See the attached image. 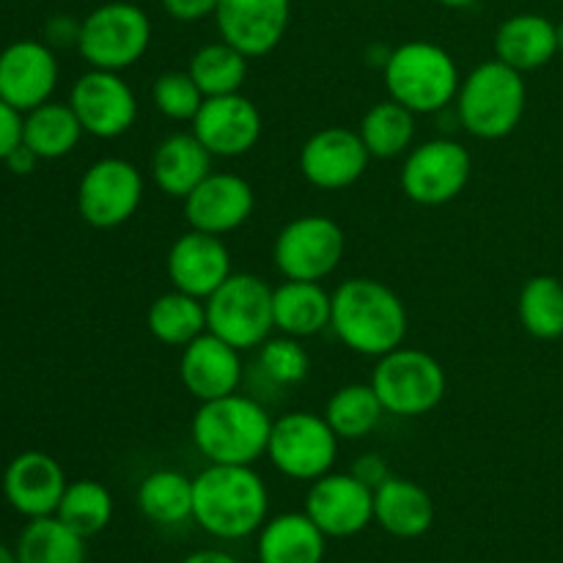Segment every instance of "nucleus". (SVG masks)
Returning a JSON list of instances; mask_svg holds the SVG:
<instances>
[{
    "label": "nucleus",
    "mask_w": 563,
    "mask_h": 563,
    "mask_svg": "<svg viewBox=\"0 0 563 563\" xmlns=\"http://www.w3.org/2000/svg\"><path fill=\"white\" fill-rule=\"evenodd\" d=\"M152 44V20L130 0L97 5L80 25L77 49L91 69L124 71L146 55Z\"/></svg>",
    "instance_id": "7"
},
{
    "label": "nucleus",
    "mask_w": 563,
    "mask_h": 563,
    "mask_svg": "<svg viewBox=\"0 0 563 563\" xmlns=\"http://www.w3.org/2000/svg\"><path fill=\"white\" fill-rule=\"evenodd\" d=\"M20 563H86V539L55 515L36 517L16 539Z\"/></svg>",
    "instance_id": "32"
},
{
    "label": "nucleus",
    "mask_w": 563,
    "mask_h": 563,
    "mask_svg": "<svg viewBox=\"0 0 563 563\" xmlns=\"http://www.w3.org/2000/svg\"><path fill=\"white\" fill-rule=\"evenodd\" d=\"M22 143V113L0 99V163Z\"/></svg>",
    "instance_id": "39"
},
{
    "label": "nucleus",
    "mask_w": 563,
    "mask_h": 563,
    "mask_svg": "<svg viewBox=\"0 0 563 563\" xmlns=\"http://www.w3.org/2000/svg\"><path fill=\"white\" fill-rule=\"evenodd\" d=\"M247 60L251 58L242 55L234 44L220 38L198 47L187 64V71L203 97H225L242 91L247 80Z\"/></svg>",
    "instance_id": "34"
},
{
    "label": "nucleus",
    "mask_w": 563,
    "mask_h": 563,
    "mask_svg": "<svg viewBox=\"0 0 563 563\" xmlns=\"http://www.w3.org/2000/svg\"><path fill=\"white\" fill-rule=\"evenodd\" d=\"M341 438L328 418L295 410L275 418L267 443V460L291 482H317L333 471Z\"/></svg>",
    "instance_id": "9"
},
{
    "label": "nucleus",
    "mask_w": 563,
    "mask_h": 563,
    "mask_svg": "<svg viewBox=\"0 0 563 563\" xmlns=\"http://www.w3.org/2000/svg\"><path fill=\"white\" fill-rule=\"evenodd\" d=\"M407 308L388 284L350 278L335 286L330 328L344 346L363 357H383L405 344Z\"/></svg>",
    "instance_id": "2"
},
{
    "label": "nucleus",
    "mask_w": 563,
    "mask_h": 563,
    "mask_svg": "<svg viewBox=\"0 0 563 563\" xmlns=\"http://www.w3.org/2000/svg\"><path fill=\"white\" fill-rule=\"evenodd\" d=\"M165 14L174 16L179 22H198L214 16L220 0H159Z\"/></svg>",
    "instance_id": "40"
},
{
    "label": "nucleus",
    "mask_w": 563,
    "mask_h": 563,
    "mask_svg": "<svg viewBox=\"0 0 563 563\" xmlns=\"http://www.w3.org/2000/svg\"><path fill=\"white\" fill-rule=\"evenodd\" d=\"M69 104L86 135L102 141L126 135L137 121V97L121 71L88 69L71 86Z\"/></svg>",
    "instance_id": "13"
},
{
    "label": "nucleus",
    "mask_w": 563,
    "mask_h": 563,
    "mask_svg": "<svg viewBox=\"0 0 563 563\" xmlns=\"http://www.w3.org/2000/svg\"><path fill=\"white\" fill-rule=\"evenodd\" d=\"M55 517L64 520L82 539H91L102 533L113 520V495L104 484L93 482V478L71 482L60 498Z\"/></svg>",
    "instance_id": "36"
},
{
    "label": "nucleus",
    "mask_w": 563,
    "mask_h": 563,
    "mask_svg": "<svg viewBox=\"0 0 563 563\" xmlns=\"http://www.w3.org/2000/svg\"><path fill=\"white\" fill-rule=\"evenodd\" d=\"M438 3H443L445 9H467V5H473L476 0H438Z\"/></svg>",
    "instance_id": "45"
},
{
    "label": "nucleus",
    "mask_w": 563,
    "mask_h": 563,
    "mask_svg": "<svg viewBox=\"0 0 563 563\" xmlns=\"http://www.w3.org/2000/svg\"><path fill=\"white\" fill-rule=\"evenodd\" d=\"M0 563H20V561H16L14 550H9L5 544H0Z\"/></svg>",
    "instance_id": "46"
},
{
    "label": "nucleus",
    "mask_w": 563,
    "mask_h": 563,
    "mask_svg": "<svg viewBox=\"0 0 563 563\" xmlns=\"http://www.w3.org/2000/svg\"><path fill=\"white\" fill-rule=\"evenodd\" d=\"M80 25L82 22H75L71 16H55L47 25V38L53 47H77L80 42Z\"/></svg>",
    "instance_id": "42"
},
{
    "label": "nucleus",
    "mask_w": 563,
    "mask_h": 563,
    "mask_svg": "<svg viewBox=\"0 0 563 563\" xmlns=\"http://www.w3.org/2000/svg\"><path fill=\"white\" fill-rule=\"evenodd\" d=\"M179 377L187 394L198 401L236 394L242 383V352L207 330L181 346Z\"/></svg>",
    "instance_id": "22"
},
{
    "label": "nucleus",
    "mask_w": 563,
    "mask_h": 563,
    "mask_svg": "<svg viewBox=\"0 0 563 563\" xmlns=\"http://www.w3.org/2000/svg\"><path fill=\"white\" fill-rule=\"evenodd\" d=\"M456 119L482 141H500L520 126L528 104L522 71L493 58L478 64L462 77L456 93Z\"/></svg>",
    "instance_id": "5"
},
{
    "label": "nucleus",
    "mask_w": 563,
    "mask_h": 563,
    "mask_svg": "<svg viewBox=\"0 0 563 563\" xmlns=\"http://www.w3.org/2000/svg\"><path fill=\"white\" fill-rule=\"evenodd\" d=\"M306 515L328 539H350L374 522V489L352 473H333L311 482Z\"/></svg>",
    "instance_id": "14"
},
{
    "label": "nucleus",
    "mask_w": 563,
    "mask_h": 563,
    "mask_svg": "<svg viewBox=\"0 0 563 563\" xmlns=\"http://www.w3.org/2000/svg\"><path fill=\"white\" fill-rule=\"evenodd\" d=\"M66 487L69 482H66L64 467L44 451H22L3 473L5 500L27 520L55 515Z\"/></svg>",
    "instance_id": "21"
},
{
    "label": "nucleus",
    "mask_w": 563,
    "mask_h": 563,
    "mask_svg": "<svg viewBox=\"0 0 563 563\" xmlns=\"http://www.w3.org/2000/svg\"><path fill=\"white\" fill-rule=\"evenodd\" d=\"M258 350H262L258 368H262V374L269 383L280 385V388H289V385H300L308 377L311 357H308L306 346H302V339L284 333L269 335Z\"/></svg>",
    "instance_id": "37"
},
{
    "label": "nucleus",
    "mask_w": 563,
    "mask_h": 563,
    "mask_svg": "<svg viewBox=\"0 0 563 563\" xmlns=\"http://www.w3.org/2000/svg\"><path fill=\"white\" fill-rule=\"evenodd\" d=\"M58 60L49 44L20 38L0 53V99L20 113L53 99Z\"/></svg>",
    "instance_id": "19"
},
{
    "label": "nucleus",
    "mask_w": 563,
    "mask_h": 563,
    "mask_svg": "<svg viewBox=\"0 0 563 563\" xmlns=\"http://www.w3.org/2000/svg\"><path fill=\"white\" fill-rule=\"evenodd\" d=\"M165 269L174 284V289L207 300L212 291H218L231 278V253L225 247L223 236L207 234V231H185L179 240L170 245Z\"/></svg>",
    "instance_id": "20"
},
{
    "label": "nucleus",
    "mask_w": 563,
    "mask_h": 563,
    "mask_svg": "<svg viewBox=\"0 0 563 563\" xmlns=\"http://www.w3.org/2000/svg\"><path fill=\"white\" fill-rule=\"evenodd\" d=\"M517 313L526 333L539 341L563 335V280L555 275H533L526 280L517 300Z\"/></svg>",
    "instance_id": "35"
},
{
    "label": "nucleus",
    "mask_w": 563,
    "mask_h": 563,
    "mask_svg": "<svg viewBox=\"0 0 563 563\" xmlns=\"http://www.w3.org/2000/svg\"><path fill=\"white\" fill-rule=\"evenodd\" d=\"M368 159L372 154L355 130L324 126L302 143L300 174L317 190H346L366 174Z\"/></svg>",
    "instance_id": "15"
},
{
    "label": "nucleus",
    "mask_w": 563,
    "mask_h": 563,
    "mask_svg": "<svg viewBox=\"0 0 563 563\" xmlns=\"http://www.w3.org/2000/svg\"><path fill=\"white\" fill-rule=\"evenodd\" d=\"M322 416L328 418V423L341 440H363L379 427V421L388 412H385L383 401H379L372 383H350L341 385L330 396Z\"/></svg>",
    "instance_id": "33"
},
{
    "label": "nucleus",
    "mask_w": 563,
    "mask_h": 563,
    "mask_svg": "<svg viewBox=\"0 0 563 563\" xmlns=\"http://www.w3.org/2000/svg\"><path fill=\"white\" fill-rule=\"evenodd\" d=\"M148 333L165 346H187L207 333V302L187 291L170 289L152 302L146 313Z\"/></svg>",
    "instance_id": "29"
},
{
    "label": "nucleus",
    "mask_w": 563,
    "mask_h": 563,
    "mask_svg": "<svg viewBox=\"0 0 563 563\" xmlns=\"http://www.w3.org/2000/svg\"><path fill=\"white\" fill-rule=\"evenodd\" d=\"M214 20L220 38L247 58H264L284 42L291 0H220Z\"/></svg>",
    "instance_id": "17"
},
{
    "label": "nucleus",
    "mask_w": 563,
    "mask_h": 563,
    "mask_svg": "<svg viewBox=\"0 0 563 563\" xmlns=\"http://www.w3.org/2000/svg\"><path fill=\"white\" fill-rule=\"evenodd\" d=\"M137 509L148 522L163 528L192 520V478L179 471H154L137 487Z\"/></svg>",
    "instance_id": "30"
},
{
    "label": "nucleus",
    "mask_w": 563,
    "mask_h": 563,
    "mask_svg": "<svg viewBox=\"0 0 563 563\" xmlns=\"http://www.w3.org/2000/svg\"><path fill=\"white\" fill-rule=\"evenodd\" d=\"M212 154L196 137V132H174L152 154V179L165 196L185 201L209 174Z\"/></svg>",
    "instance_id": "23"
},
{
    "label": "nucleus",
    "mask_w": 563,
    "mask_h": 563,
    "mask_svg": "<svg viewBox=\"0 0 563 563\" xmlns=\"http://www.w3.org/2000/svg\"><path fill=\"white\" fill-rule=\"evenodd\" d=\"M416 113L388 97L366 110L357 135L363 137L372 157L394 159L410 152L416 143Z\"/></svg>",
    "instance_id": "31"
},
{
    "label": "nucleus",
    "mask_w": 563,
    "mask_h": 563,
    "mask_svg": "<svg viewBox=\"0 0 563 563\" xmlns=\"http://www.w3.org/2000/svg\"><path fill=\"white\" fill-rule=\"evenodd\" d=\"M198 141L209 148L212 157H242L262 141V110L245 93L207 97L196 119L190 121Z\"/></svg>",
    "instance_id": "16"
},
{
    "label": "nucleus",
    "mask_w": 563,
    "mask_h": 563,
    "mask_svg": "<svg viewBox=\"0 0 563 563\" xmlns=\"http://www.w3.org/2000/svg\"><path fill=\"white\" fill-rule=\"evenodd\" d=\"M388 97L416 115L440 113L460 93V66L454 55L434 42H405L390 49L383 66Z\"/></svg>",
    "instance_id": "4"
},
{
    "label": "nucleus",
    "mask_w": 563,
    "mask_h": 563,
    "mask_svg": "<svg viewBox=\"0 0 563 563\" xmlns=\"http://www.w3.org/2000/svg\"><path fill=\"white\" fill-rule=\"evenodd\" d=\"M346 234L328 214H300L278 231L273 245L275 269L286 280H324L339 269Z\"/></svg>",
    "instance_id": "10"
},
{
    "label": "nucleus",
    "mask_w": 563,
    "mask_h": 563,
    "mask_svg": "<svg viewBox=\"0 0 563 563\" xmlns=\"http://www.w3.org/2000/svg\"><path fill=\"white\" fill-rule=\"evenodd\" d=\"M350 473L357 478V482H363L366 487H372V489L383 487V484L394 476L388 467V462H385L379 454H363L361 460H355V465H352Z\"/></svg>",
    "instance_id": "41"
},
{
    "label": "nucleus",
    "mask_w": 563,
    "mask_h": 563,
    "mask_svg": "<svg viewBox=\"0 0 563 563\" xmlns=\"http://www.w3.org/2000/svg\"><path fill=\"white\" fill-rule=\"evenodd\" d=\"M179 563H240V561H236L231 553H225V550L209 548V550H196V553H190Z\"/></svg>",
    "instance_id": "44"
},
{
    "label": "nucleus",
    "mask_w": 563,
    "mask_h": 563,
    "mask_svg": "<svg viewBox=\"0 0 563 563\" xmlns=\"http://www.w3.org/2000/svg\"><path fill=\"white\" fill-rule=\"evenodd\" d=\"M36 163H38V157L25 146V143H20V146H16L9 157H5V165H9L11 174H20V176L31 174V170L36 168Z\"/></svg>",
    "instance_id": "43"
},
{
    "label": "nucleus",
    "mask_w": 563,
    "mask_h": 563,
    "mask_svg": "<svg viewBox=\"0 0 563 563\" xmlns=\"http://www.w3.org/2000/svg\"><path fill=\"white\" fill-rule=\"evenodd\" d=\"M207 330L240 352L256 350L273 335V286L253 273H231L218 291L207 297Z\"/></svg>",
    "instance_id": "8"
},
{
    "label": "nucleus",
    "mask_w": 563,
    "mask_h": 563,
    "mask_svg": "<svg viewBox=\"0 0 563 563\" xmlns=\"http://www.w3.org/2000/svg\"><path fill=\"white\" fill-rule=\"evenodd\" d=\"M273 418L262 401L245 394H229L201 401L190 423L192 445L209 465H256L267 456Z\"/></svg>",
    "instance_id": "3"
},
{
    "label": "nucleus",
    "mask_w": 563,
    "mask_h": 563,
    "mask_svg": "<svg viewBox=\"0 0 563 563\" xmlns=\"http://www.w3.org/2000/svg\"><path fill=\"white\" fill-rule=\"evenodd\" d=\"M555 31H559V53L563 55V20L555 25Z\"/></svg>",
    "instance_id": "47"
},
{
    "label": "nucleus",
    "mask_w": 563,
    "mask_h": 563,
    "mask_svg": "<svg viewBox=\"0 0 563 563\" xmlns=\"http://www.w3.org/2000/svg\"><path fill=\"white\" fill-rule=\"evenodd\" d=\"M473 174L471 152L454 137H432L407 152L401 192L421 207H443L462 196Z\"/></svg>",
    "instance_id": "11"
},
{
    "label": "nucleus",
    "mask_w": 563,
    "mask_h": 563,
    "mask_svg": "<svg viewBox=\"0 0 563 563\" xmlns=\"http://www.w3.org/2000/svg\"><path fill=\"white\" fill-rule=\"evenodd\" d=\"M154 108L170 121H192L203 104L201 88L190 77V71H163L152 88Z\"/></svg>",
    "instance_id": "38"
},
{
    "label": "nucleus",
    "mask_w": 563,
    "mask_h": 563,
    "mask_svg": "<svg viewBox=\"0 0 563 563\" xmlns=\"http://www.w3.org/2000/svg\"><path fill=\"white\" fill-rule=\"evenodd\" d=\"M434 500L421 484L390 476L374 489V522L396 539H418L434 526Z\"/></svg>",
    "instance_id": "24"
},
{
    "label": "nucleus",
    "mask_w": 563,
    "mask_h": 563,
    "mask_svg": "<svg viewBox=\"0 0 563 563\" xmlns=\"http://www.w3.org/2000/svg\"><path fill=\"white\" fill-rule=\"evenodd\" d=\"M372 388L377 390L388 416L418 418L432 412L443 401L449 379L438 357L401 344L388 355L377 357Z\"/></svg>",
    "instance_id": "6"
},
{
    "label": "nucleus",
    "mask_w": 563,
    "mask_h": 563,
    "mask_svg": "<svg viewBox=\"0 0 563 563\" xmlns=\"http://www.w3.org/2000/svg\"><path fill=\"white\" fill-rule=\"evenodd\" d=\"M269 493L253 465H209L192 478V520L214 539L234 542L262 531Z\"/></svg>",
    "instance_id": "1"
},
{
    "label": "nucleus",
    "mask_w": 563,
    "mask_h": 563,
    "mask_svg": "<svg viewBox=\"0 0 563 563\" xmlns=\"http://www.w3.org/2000/svg\"><path fill=\"white\" fill-rule=\"evenodd\" d=\"M86 135L69 102H44L22 113V143L38 159H60L71 154Z\"/></svg>",
    "instance_id": "28"
},
{
    "label": "nucleus",
    "mask_w": 563,
    "mask_h": 563,
    "mask_svg": "<svg viewBox=\"0 0 563 563\" xmlns=\"http://www.w3.org/2000/svg\"><path fill=\"white\" fill-rule=\"evenodd\" d=\"M181 203L190 229L223 236L251 220L256 209V192L240 174L212 170Z\"/></svg>",
    "instance_id": "18"
},
{
    "label": "nucleus",
    "mask_w": 563,
    "mask_h": 563,
    "mask_svg": "<svg viewBox=\"0 0 563 563\" xmlns=\"http://www.w3.org/2000/svg\"><path fill=\"white\" fill-rule=\"evenodd\" d=\"M328 537L306 511L273 517L258 531V563H322Z\"/></svg>",
    "instance_id": "27"
},
{
    "label": "nucleus",
    "mask_w": 563,
    "mask_h": 563,
    "mask_svg": "<svg viewBox=\"0 0 563 563\" xmlns=\"http://www.w3.org/2000/svg\"><path fill=\"white\" fill-rule=\"evenodd\" d=\"M559 55L555 22L542 14H515L495 33V58L517 71H537Z\"/></svg>",
    "instance_id": "25"
},
{
    "label": "nucleus",
    "mask_w": 563,
    "mask_h": 563,
    "mask_svg": "<svg viewBox=\"0 0 563 563\" xmlns=\"http://www.w3.org/2000/svg\"><path fill=\"white\" fill-rule=\"evenodd\" d=\"M333 291L322 280H284L273 289L275 330L295 339H313L330 328Z\"/></svg>",
    "instance_id": "26"
},
{
    "label": "nucleus",
    "mask_w": 563,
    "mask_h": 563,
    "mask_svg": "<svg viewBox=\"0 0 563 563\" xmlns=\"http://www.w3.org/2000/svg\"><path fill=\"white\" fill-rule=\"evenodd\" d=\"M141 168L124 157H102L88 165L77 185V212L91 229H119L143 201Z\"/></svg>",
    "instance_id": "12"
}]
</instances>
